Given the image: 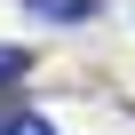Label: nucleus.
Listing matches in <instances>:
<instances>
[{
  "mask_svg": "<svg viewBox=\"0 0 135 135\" xmlns=\"http://www.w3.org/2000/svg\"><path fill=\"white\" fill-rule=\"evenodd\" d=\"M0 135H56L40 111H0Z\"/></svg>",
  "mask_w": 135,
  "mask_h": 135,
  "instance_id": "nucleus-2",
  "label": "nucleus"
},
{
  "mask_svg": "<svg viewBox=\"0 0 135 135\" xmlns=\"http://www.w3.org/2000/svg\"><path fill=\"white\" fill-rule=\"evenodd\" d=\"M32 72V48H0V80H24Z\"/></svg>",
  "mask_w": 135,
  "mask_h": 135,
  "instance_id": "nucleus-3",
  "label": "nucleus"
},
{
  "mask_svg": "<svg viewBox=\"0 0 135 135\" xmlns=\"http://www.w3.org/2000/svg\"><path fill=\"white\" fill-rule=\"evenodd\" d=\"M24 8L40 24H88V16H103V0H24Z\"/></svg>",
  "mask_w": 135,
  "mask_h": 135,
  "instance_id": "nucleus-1",
  "label": "nucleus"
}]
</instances>
